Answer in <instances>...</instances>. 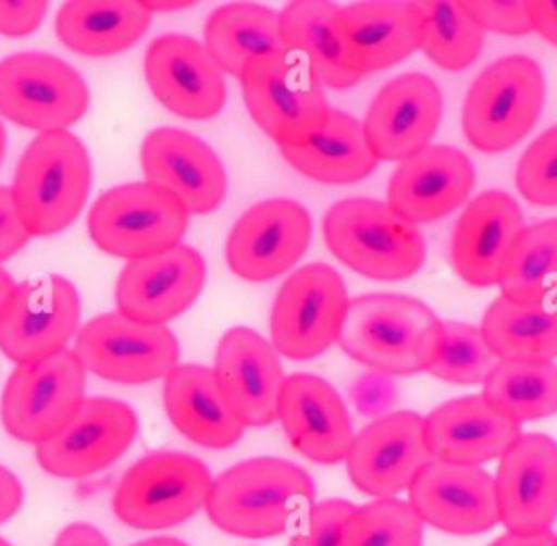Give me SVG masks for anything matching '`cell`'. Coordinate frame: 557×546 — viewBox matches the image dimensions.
Returning <instances> with one entry per match:
<instances>
[{"instance_id":"13","label":"cell","mask_w":557,"mask_h":546,"mask_svg":"<svg viewBox=\"0 0 557 546\" xmlns=\"http://www.w3.org/2000/svg\"><path fill=\"white\" fill-rule=\"evenodd\" d=\"M78 318L76 287L59 274H35L15 285L0 311V350L17 365L54 357L76 335Z\"/></svg>"},{"instance_id":"45","label":"cell","mask_w":557,"mask_h":546,"mask_svg":"<svg viewBox=\"0 0 557 546\" xmlns=\"http://www.w3.org/2000/svg\"><path fill=\"white\" fill-rule=\"evenodd\" d=\"M48 11V2H0V33L24 37L33 33Z\"/></svg>"},{"instance_id":"10","label":"cell","mask_w":557,"mask_h":546,"mask_svg":"<svg viewBox=\"0 0 557 546\" xmlns=\"http://www.w3.org/2000/svg\"><path fill=\"white\" fill-rule=\"evenodd\" d=\"M348 291L339 272L326 263H307L281 285L270 311V337L278 355L313 359L337 342L348 311Z\"/></svg>"},{"instance_id":"33","label":"cell","mask_w":557,"mask_h":546,"mask_svg":"<svg viewBox=\"0 0 557 546\" xmlns=\"http://www.w3.org/2000/svg\"><path fill=\"white\" fill-rule=\"evenodd\" d=\"M205 48L222 72L239 78L257 57L283 50L278 13L252 2L222 4L207 17Z\"/></svg>"},{"instance_id":"7","label":"cell","mask_w":557,"mask_h":546,"mask_svg":"<svg viewBox=\"0 0 557 546\" xmlns=\"http://www.w3.org/2000/svg\"><path fill=\"white\" fill-rule=\"evenodd\" d=\"M189 211L168 189L124 183L107 189L91 207L87 226L94 244L122 259H144L176 248L187 231Z\"/></svg>"},{"instance_id":"48","label":"cell","mask_w":557,"mask_h":546,"mask_svg":"<svg viewBox=\"0 0 557 546\" xmlns=\"http://www.w3.org/2000/svg\"><path fill=\"white\" fill-rule=\"evenodd\" d=\"M52 546H111L109 539L87 522L67 524L54 539Z\"/></svg>"},{"instance_id":"5","label":"cell","mask_w":557,"mask_h":546,"mask_svg":"<svg viewBox=\"0 0 557 546\" xmlns=\"http://www.w3.org/2000/svg\"><path fill=\"white\" fill-rule=\"evenodd\" d=\"M246 109L257 126L281 146H302L326 124L331 107L309 63L292 50L250 61L239 76Z\"/></svg>"},{"instance_id":"2","label":"cell","mask_w":557,"mask_h":546,"mask_svg":"<svg viewBox=\"0 0 557 546\" xmlns=\"http://www.w3.org/2000/svg\"><path fill=\"white\" fill-rule=\"evenodd\" d=\"M337 344L374 372L418 374L442 348V320L411 296L363 294L350 300Z\"/></svg>"},{"instance_id":"37","label":"cell","mask_w":557,"mask_h":546,"mask_svg":"<svg viewBox=\"0 0 557 546\" xmlns=\"http://www.w3.org/2000/svg\"><path fill=\"white\" fill-rule=\"evenodd\" d=\"M424 37L420 50L440 67L459 72L481 54L485 30L468 15L461 2H420Z\"/></svg>"},{"instance_id":"50","label":"cell","mask_w":557,"mask_h":546,"mask_svg":"<svg viewBox=\"0 0 557 546\" xmlns=\"http://www.w3.org/2000/svg\"><path fill=\"white\" fill-rule=\"evenodd\" d=\"M13 289H15L13 276H11L4 268H0V311H2V307L7 305L9 296L13 294Z\"/></svg>"},{"instance_id":"17","label":"cell","mask_w":557,"mask_h":546,"mask_svg":"<svg viewBox=\"0 0 557 546\" xmlns=\"http://www.w3.org/2000/svg\"><path fill=\"white\" fill-rule=\"evenodd\" d=\"M494 489L507 531H550L557 520V442L544 433H522L500 457Z\"/></svg>"},{"instance_id":"27","label":"cell","mask_w":557,"mask_h":546,"mask_svg":"<svg viewBox=\"0 0 557 546\" xmlns=\"http://www.w3.org/2000/svg\"><path fill=\"white\" fill-rule=\"evenodd\" d=\"M520 435V424L500 415L481 394L448 400L424 418L426 446L433 459L446 463L500 459Z\"/></svg>"},{"instance_id":"53","label":"cell","mask_w":557,"mask_h":546,"mask_svg":"<svg viewBox=\"0 0 557 546\" xmlns=\"http://www.w3.org/2000/svg\"><path fill=\"white\" fill-rule=\"evenodd\" d=\"M4 148H7V131L0 122V163H2V157H4Z\"/></svg>"},{"instance_id":"40","label":"cell","mask_w":557,"mask_h":546,"mask_svg":"<svg viewBox=\"0 0 557 546\" xmlns=\"http://www.w3.org/2000/svg\"><path fill=\"white\" fill-rule=\"evenodd\" d=\"M516 185L533 204H557V124L537 135L522 152Z\"/></svg>"},{"instance_id":"46","label":"cell","mask_w":557,"mask_h":546,"mask_svg":"<svg viewBox=\"0 0 557 546\" xmlns=\"http://www.w3.org/2000/svg\"><path fill=\"white\" fill-rule=\"evenodd\" d=\"M24 500V489L20 479L4 466H0V524L17 513Z\"/></svg>"},{"instance_id":"52","label":"cell","mask_w":557,"mask_h":546,"mask_svg":"<svg viewBox=\"0 0 557 546\" xmlns=\"http://www.w3.org/2000/svg\"><path fill=\"white\" fill-rule=\"evenodd\" d=\"M133 546H187L185 542L176 539V537H150V539H144V542H137Z\"/></svg>"},{"instance_id":"44","label":"cell","mask_w":557,"mask_h":546,"mask_svg":"<svg viewBox=\"0 0 557 546\" xmlns=\"http://www.w3.org/2000/svg\"><path fill=\"white\" fill-rule=\"evenodd\" d=\"M28 237L30 233L17 213L11 187L0 185V263L13 257L28 241Z\"/></svg>"},{"instance_id":"38","label":"cell","mask_w":557,"mask_h":546,"mask_svg":"<svg viewBox=\"0 0 557 546\" xmlns=\"http://www.w3.org/2000/svg\"><path fill=\"white\" fill-rule=\"evenodd\" d=\"M424 522L413 507L398 498H374L355 507L337 546H422Z\"/></svg>"},{"instance_id":"49","label":"cell","mask_w":557,"mask_h":546,"mask_svg":"<svg viewBox=\"0 0 557 546\" xmlns=\"http://www.w3.org/2000/svg\"><path fill=\"white\" fill-rule=\"evenodd\" d=\"M557 535L546 531V533H537V535H520V533H503L500 537H496L490 546H555Z\"/></svg>"},{"instance_id":"32","label":"cell","mask_w":557,"mask_h":546,"mask_svg":"<svg viewBox=\"0 0 557 546\" xmlns=\"http://www.w3.org/2000/svg\"><path fill=\"white\" fill-rule=\"evenodd\" d=\"M144 2H65L57 13V35L74 52L109 57L131 48L150 26Z\"/></svg>"},{"instance_id":"41","label":"cell","mask_w":557,"mask_h":546,"mask_svg":"<svg viewBox=\"0 0 557 546\" xmlns=\"http://www.w3.org/2000/svg\"><path fill=\"white\" fill-rule=\"evenodd\" d=\"M355 511V505L344 498H329L313 502L311 509L296 524L287 546H337L339 533Z\"/></svg>"},{"instance_id":"43","label":"cell","mask_w":557,"mask_h":546,"mask_svg":"<svg viewBox=\"0 0 557 546\" xmlns=\"http://www.w3.org/2000/svg\"><path fill=\"white\" fill-rule=\"evenodd\" d=\"M396 396H398V392H396L394 381L387 374H381L374 370L361 374L350 387V398H352L355 407L359 409V413H363V415L381 418V413L394 405Z\"/></svg>"},{"instance_id":"31","label":"cell","mask_w":557,"mask_h":546,"mask_svg":"<svg viewBox=\"0 0 557 546\" xmlns=\"http://www.w3.org/2000/svg\"><path fill=\"white\" fill-rule=\"evenodd\" d=\"M283 159L302 176L346 185L370 176L379 163L372 152L363 124L337 109H331L324 128L302 146H281Z\"/></svg>"},{"instance_id":"23","label":"cell","mask_w":557,"mask_h":546,"mask_svg":"<svg viewBox=\"0 0 557 546\" xmlns=\"http://www.w3.org/2000/svg\"><path fill=\"white\" fill-rule=\"evenodd\" d=\"M146 181L174 194L189 213H211L226 196V172L215 150L189 131L161 126L141 144Z\"/></svg>"},{"instance_id":"22","label":"cell","mask_w":557,"mask_h":546,"mask_svg":"<svg viewBox=\"0 0 557 546\" xmlns=\"http://www.w3.org/2000/svg\"><path fill=\"white\" fill-rule=\"evenodd\" d=\"M407 492L420 520L446 533L476 535L500 522L494 479L479 466L433 459Z\"/></svg>"},{"instance_id":"12","label":"cell","mask_w":557,"mask_h":546,"mask_svg":"<svg viewBox=\"0 0 557 546\" xmlns=\"http://www.w3.org/2000/svg\"><path fill=\"white\" fill-rule=\"evenodd\" d=\"M74 352L100 379L141 385L165 379L178 361V339L165 324L102 313L78 328Z\"/></svg>"},{"instance_id":"8","label":"cell","mask_w":557,"mask_h":546,"mask_svg":"<svg viewBox=\"0 0 557 546\" xmlns=\"http://www.w3.org/2000/svg\"><path fill=\"white\" fill-rule=\"evenodd\" d=\"M213 476L209 468L178 450H154L137 459L113 492L120 522L141 529H170L205 509Z\"/></svg>"},{"instance_id":"47","label":"cell","mask_w":557,"mask_h":546,"mask_svg":"<svg viewBox=\"0 0 557 546\" xmlns=\"http://www.w3.org/2000/svg\"><path fill=\"white\" fill-rule=\"evenodd\" d=\"M527 13L533 30L557 46V2H527Z\"/></svg>"},{"instance_id":"24","label":"cell","mask_w":557,"mask_h":546,"mask_svg":"<svg viewBox=\"0 0 557 546\" xmlns=\"http://www.w3.org/2000/svg\"><path fill=\"white\" fill-rule=\"evenodd\" d=\"M278 420L289 444L315 463L346 459L355 439L348 409L337 389L315 374L285 376Z\"/></svg>"},{"instance_id":"42","label":"cell","mask_w":557,"mask_h":546,"mask_svg":"<svg viewBox=\"0 0 557 546\" xmlns=\"http://www.w3.org/2000/svg\"><path fill=\"white\" fill-rule=\"evenodd\" d=\"M468 15L483 28L503 35H527L533 30L527 2H461Z\"/></svg>"},{"instance_id":"1","label":"cell","mask_w":557,"mask_h":546,"mask_svg":"<svg viewBox=\"0 0 557 546\" xmlns=\"http://www.w3.org/2000/svg\"><path fill=\"white\" fill-rule=\"evenodd\" d=\"M313 496V479L294 461L252 457L213 479L205 509L224 533L263 539L296 526Z\"/></svg>"},{"instance_id":"30","label":"cell","mask_w":557,"mask_h":546,"mask_svg":"<svg viewBox=\"0 0 557 546\" xmlns=\"http://www.w3.org/2000/svg\"><path fill=\"white\" fill-rule=\"evenodd\" d=\"M339 28L361 70L389 67L422 46L420 2H357L342 7Z\"/></svg>"},{"instance_id":"6","label":"cell","mask_w":557,"mask_h":546,"mask_svg":"<svg viewBox=\"0 0 557 546\" xmlns=\"http://www.w3.org/2000/svg\"><path fill=\"white\" fill-rule=\"evenodd\" d=\"M542 67L524 54L490 63L463 100V133L481 152L516 146L537 122L544 107Z\"/></svg>"},{"instance_id":"39","label":"cell","mask_w":557,"mask_h":546,"mask_svg":"<svg viewBox=\"0 0 557 546\" xmlns=\"http://www.w3.org/2000/svg\"><path fill=\"white\" fill-rule=\"evenodd\" d=\"M498 363L481 326L446 320L442 322V348L426 372L453 385H474L483 383Z\"/></svg>"},{"instance_id":"18","label":"cell","mask_w":557,"mask_h":546,"mask_svg":"<svg viewBox=\"0 0 557 546\" xmlns=\"http://www.w3.org/2000/svg\"><path fill=\"white\" fill-rule=\"evenodd\" d=\"M144 74L154 98L181 117L207 120L224 107V72L205 44L189 35L157 37L146 50Z\"/></svg>"},{"instance_id":"20","label":"cell","mask_w":557,"mask_h":546,"mask_svg":"<svg viewBox=\"0 0 557 546\" xmlns=\"http://www.w3.org/2000/svg\"><path fill=\"white\" fill-rule=\"evenodd\" d=\"M205 276L202 255L187 244L154 257L133 259L122 268L115 283L117 313L144 324H165L200 296Z\"/></svg>"},{"instance_id":"54","label":"cell","mask_w":557,"mask_h":546,"mask_svg":"<svg viewBox=\"0 0 557 546\" xmlns=\"http://www.w3.org/2000/svg\"><path fill=\"white\" fill-rule=\"evenodd\" d=\"M0 546H11V544H9L4 537H0Z\"/></svg>"},{"instance_id":"16","label":"cell","mask_w":557,"mask_h":546,"mask_svg":"<svg viewBox=\"0 0 557 546\" xmlns=\"http://www.w3.org/2000/svg\"><path fill=\"white\" fill-rule=\"evenodd\" d=\"M344 461L359 492L394 498L409 489L418 472L433 461L424 437V418L413 411H396L372 420L355 435Z\"/></svg>"},{"instance_id":"11","label":"cell","mask_w":557,"mask_h":546,"mask_svg":"<svg viewBox=\"0 0 557 546\" xmlns=\"http://www.w3.org/2000/svg\"><path fill=\"white\" fill-rule=\"evenodd\" d=\"M89 107L83 76L48 52H15L0 61V113L39 133L67 131Z\"/></svg>"},{"instance_id":"36","label":"cell","mask_w":557,"mask_h":546,"mask_svg":"<svg viewBox=\"0 0 557 546\" xmlns=\"http://www.w3.org/2000/svg\"><path fill=\"white\" fill-rule=\"evenodd\" d=\"M485 402L522 424L557 413V365L553 361H500L483 381Z\"/></svg>"},{"instance_id":"9","label":"cell","mask_w":557,"mask_h":546,"mask_svg":"<svg viewBox=\"0 0 557 546\" xmlns=\"http://www.w3.org/2000/svg\"><path fill=\"white\" fill-rule=\"evenodd\" d=\"M85 365L74 350L20 363L0 400L4 431L17 442L44 444L61 433L85 402Z\"/></svg>"},{"instance_id":"35","label":"cell","mask_w":557,"mask_h":546,"mask_svg":"<svg viewBox=\"0 0 557 546\" xmlns=\"http://www.w3.org/2000/svg\"><path fill=\"white\" fill-rule=\"evenodd\" d=\"M498 287L518 305L557 298V218L522 228L500 265Z\"/></svg>"},{"instance_id":"55","label":"cell","mask_w":557,"mask_h":546,"mask_svg":"<svg viewBox=\"0 0 557 546\" xmlns=\"http://www.w3.org/2000/svg\"><path fill=\"white\" fill-rule=\"evenodd\" d=\"M555 546H557V542H555Z\"/></svg>"},{"instance_id":"25","label":"cell","mask_w":557,"mask_h":546,"mask_svg":"<svg viewBox=\"0 0 557 546\" xmlns=\"http://www.w3.org/2000/svg\"><path fill=\"white\" fill-rule=\"evenodd\" d=\"M472 187L474 167L461 150L426 146L394 170L387 185V204L418 226L455 211Z\"/></svg>"},{"instance_id":"29","label":"cell","mask_w":557,"mask_h":546,"mask_svg":"<svg viewBox=\"0 0 557 546\" xmlns=\"http://www.w3.org/2000/svg\"><path fill=\"white\" fill-rule=\"evenodd\" d=\"M163 407L178 433L194 444L228 448L244 437L246 426L226 405L213 368L176 365L163 383Z\"/></svg>"},{"instance_id":"28","label":"cell","mask_w":557,"mask_h":546,"mask_svg":"<svg viewBox=\"0 0 557 546\" xmlns=\"http://www.w3.org/2000/svg\"><path fill=\"white\" fill-rule=\"evenodd\" d=\"M339 11L335 2H289L278 11L281 41L285 50L298 52L309 63L322 85L348 89L366 72L344 39Z\"/></svg>"},{"instance_id":"14","label":"cell","mask_w":557,"mask_h":546,"mask_svg":"<svg viewBox=\"0 0 557 546\" xmlns=\"http://www.w3.org/2000/svg\"><path fill=\"white\" fill-rule=\"evenodd\" d=\"M137 435L135 411L109 396L85 398L78 413L52 439L35 446L37 463L59 479H85L115 463Z\"/></svg>"},{"instance_id":"51","label":"cell","mask_w":557,"mask_h":546,"mask_svg":"<svg viewBox=\"0 0 557 546\" xmlns=\"http://www.w3.org/2000/svg\"><path fill=\"white\" fill-rule=\"evenodd\" d=\"M194 2H144V7L152 13V11H176V9H187Z\"/></svg>"},{"instance_id":"26","label":"cell","mask_w":557,"mask_h":546,"mask_svg":"<svg viewBox=\"0 0 557 546\" xmlns=\"http://www.w3.org/2000/svg\"><path fill=\"white\" fill-rule=\"evenodd\" d=\"M524 228L518 202L498 189L470 200L450 237V261L461 281L474 287L498 283L500 265Z\"/></svg>"},{"instance_id":"15","label":"cell","mask_w":557,"mask_h":546,"mask_svg":"<svg viewBox=\"0 0 557 546\" xmlns=\"http://www.w3.org/2000/svg\"><path fill=\"white\" fill-rule=\"evenodd\" d=\"M311 241L309 211L289 198H268L246 209L226 239V263L244 281L285 274Z\"/></svg>"},{"instance_id":"4","label":"cell","mask_w":557,"mask_h":546,"mask_svg":"<svg viewBox=\"0 0 557 546\" xmlns=\"http://www.w3.org/2000/svg\"><path fill=\"white\" fill-rule=\"evenodd\" d=\"M322 231L329 250L344 265L374 281H403L424 263L420 228L374 198L335 202L324 215Z\"/></svg>"},{"instance_id":"34","label":"cell","mask_w":557,"mask_h":546,"mask_svg":"<svg viewBox=\"0 0 557 546\" xmlns=\"http://www.w3.org/2000/svg\"><path fill=\"white\" fill-rule=\"evenodd\" d=\"M481 333L500 361H553L557 357V298L540 305H518L496 298Z\"/></svg>"},{"instance_id":"21","label":"cell","mask_w":557,"mask_h":546,"mask_svg":"<svg viewBox=\"0 0 557 546\" xmlns=\"http://www.w3.org/2000/svg\"><path fill=\"white\" fill-rule=\"evenodd\" d=\"M442 120V91L420 72H407L379 89L368 107L366 139L381 161H407L433 139Z\"/></svg>"},{"instance_id":"3","label":"cell","mask_w":557,"mask_h":546,"mask_svg":"<svg viewBox=\"0 0 557 546\" xmlns=\"http://www.w3.org/2000/svg\"><path fill=\"white\" fill-rule=\"evenodd\" d=\"M91 161L85 144L70 131L39 133L24 150L11 194L30 235L67 228L85 207Z\"/></svg>"},{"instance_id":"19","label":"cell","mask_w":557,"mask_h":546,"mask_svg":"<svg viewBox=\"0 0 557 546\" xmlns=\"http://www.w3.org/2000/svg\"><path fill=\"white\" fill-rule=\"evenodd\" d=\"M213 374L244 426H268L278 420L285 374L281 355L263 335L248 326L228 328L215 348Z\"/></svg>"}]
</instances>
